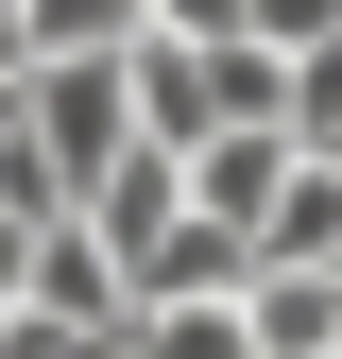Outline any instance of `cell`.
<instances>
[{
  "instance_id": "277c9868",
  "label": "cell",
  "mask_w": 342,
  "mask_h": 359,
  "mask_svg": "<svg viewBox=\"0 0 342 359\" xmlns=\"http://www.w3.org/2000/svg\"><path fill=\"white\" fill-rule=\"evenodd\" d=\"M154 34V0H18V52L52 69V52H137Z\"/></svg>"
},
{
  "instance_id": "3957f363",
  "label": "cell",
  "mask_w": 342,
  "mask_h": 359,
  "mask_svg": "<svg viewBox=\"0 0 342 359\" xmlns=\"http://www.w3.org/2000/svg\"><path fill=\"white\" fill-rule=\"evenodd\" d=\"M120 359H274V342H256V291H240V308H137Z\"/></svg>"
},
{
  "instance_id": "5b68a950",
  "label": "cell",
  "mask_w": 342,
  "mask_h": 359,
  "mask_svg": "<svg viewBox=\"0 0 342 359\" xmlns=\"http://www.w3.org/2000/svg\"><path fill=\"white\" fill-rule=\"evenodd\" d=\"M154 34H205L223 52V34H256V0H154Z\"/></svg>"
},
{
  "instance_id": "7a4b0ae2",
  "label": "cell",
  "mask_w": 342,
  "mask_h": 359,
  "mask_svg": "<svg viewBox=\"0 0 342 359\" xmlns=\"http://www.w3.org/2000/svg\"><path fill=\"white\" fill-rule=\"evenodd\" d=\"M18 308H34V325H103V342L137 325V291H120L103 222H52V240H34V291H18Z\"/></svg>"
},
{
  "instance_id": "6da1fadb",
  "label": "cell",
  "mask_w": 342,
  "mask_h": 359,
  "mask_svg": "<svg viewBox=\"0 0 342 359\" xmlns=\"http://www.w3.org/2000/svg\"><path fill=\"white\" fill-rule=\"evenodd\" d=\"M34 154L69 205H103V171L137 154V52H52L34 69Z\"/></svg>"
}]
</instances>
